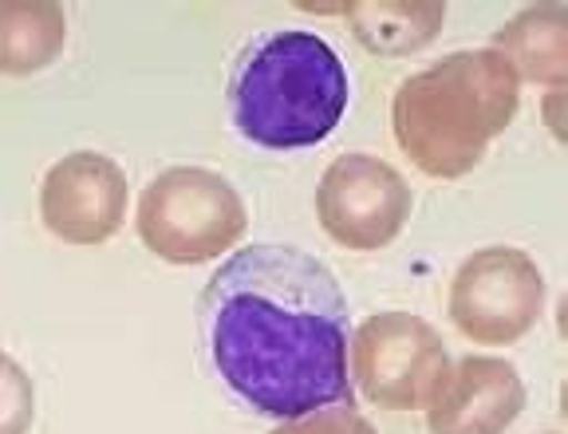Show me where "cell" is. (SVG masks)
I'll return each mask as SVG.
<instances>
[{
  "instance_id": "obj_3",
  "label": "cell",
  "mask_w": 568,
  "mask_h": 434,
  "mask_svg": "<svg viewBox=\"0 0 568 434\" xmlns=\"http://www.w3.org/2000/svg\"><path fill=\"white\" fill-rule=\"evenodd\" d=\"M514 107L517 75L506 55L454 52L403 83L395 99V134L426 174L454 178L481 159Z\"/></svg>"
},
{
  "instance_id": "obj_1",
  "label": "cell",
  "mask_w": 568,
  "mask_h": 434,
  "mask_svg": "<svg viewBox=\"0 0 568 434\" xmlns=\"http://www.w3.org/2000/svg\"><path fill=\"white\" fill-rule=\"evenodd\" d=\"M202 336L225 387L268 418L352 403V324L336 273L281 241L241 245L202 293Z\"/></svg>"
},
{
  "instance_id": "obj_6",
  "label": "cell",
  "mask_w": 568,
  "mask_h": 434,
  "mask_svg": "<svg viewBox=\"0 0 568 434\" xmlns=\"http://www.w3.org/2000/svg\"><path fill=\"white\" fill-rule=\"evenodd\" d=\"M273 434H375V431L352 403H339V407H324V411H316V415L288 418V423Z\"/></svg>"
},
{
  "instance_id": "obj_4",
  "label": "cell",
  "mask_w": 568,
  "mask_h": 434,
  "mask_svg": "<svg viewBox=\"0 0 568 434\" xmlns=\"http://www.w3.org/2000/svg\"><path fill=\"white\" fill-rule=\"evenodd\" d=\"M514 312H521L525 320L541 312V273L521 253L494 249L462 269L454 289V320L470 336H481L486 344H509L517 332H525Z\"/></svg>"
},
{
  "instance_id": "obj_5",
  "label": "cell",
  "mask_w": 568,
  "mask_h": 434,
  "mask_svg": "<svg viewBox=\"0 0 568 434\" xmlns=\"http://www.w3.org/2000/svg\"><path fill=\"white\" fill-rule=\"evenodd\" d=\"M324 222L347 213L352 205H359V230H355V249H379L383 241L395 238V230L407 218V190H403L399 174L383 162L372 159H344L328 170L324 178Z\"/></svg>"
},
{
  "instance_id": "obj_2",
  "label": "cell",
  "mask_w": 568,
  "mask_h": 434,
  "mask_svg": "<svg viewBox=\"0 0 568 434\" xmlns=\"http://www.w3.org/2000/svg\"><path fill=\"white\" fill-rule=\"evenodd\" d=\"M352 99L347 68L320 36L284 28L241 48L230 71V119L265 151H304L339 127Z\"/></svg>"
}]
</instances>
